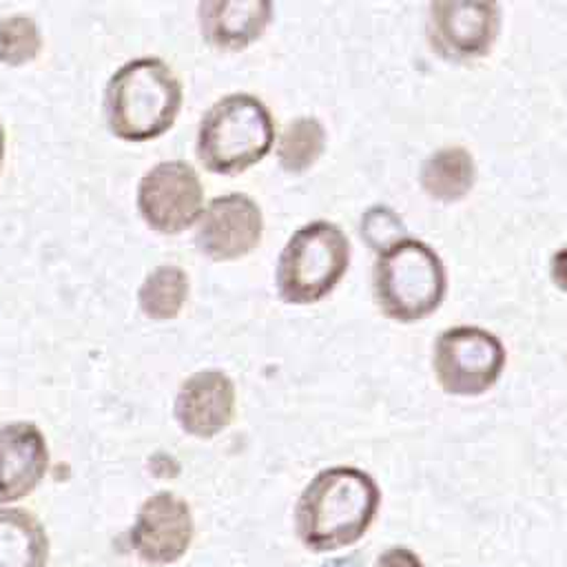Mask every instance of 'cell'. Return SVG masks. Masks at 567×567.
I'll return each mask as SVG.
<instances>
[{
	"label": "cell",
	"instance_id": "6da1fadb",
	"mask_svg": "<svg viewBox=\"0 0 567 567\" xmlns=\"http://www.w3.org/2000/svg\"><path fill=\"white\" fill-rule=\"evenodd\" d=\"M381 505L377 481L352 465L317 472L295 505V534L312 554H328L359 543Z\"/></svg>",
	"mask_w": 567,
	"mask_h": 567
},
{
	"label": "cell",
	"instance_id": "7a4b0ae2",
	"mask_svg": "<svg viewBox=\"0 0 567 567\" xmlns=\"http://www.w3.org/2000/svg\"><path fill=\"white\" fill-rule=\"evenodd\" d=\"M104 120L124 142L164 135L182 109V82L159 58H133L120 64L104 86Z\"/></svg>",
	"mask_w": 567,
	"mask_h": 567
},
{
	"label": "cell",
	"instance_id": "3957f363",
	"mask_svg": "<svg viewBox=\"0 0 567 567\" xmlns=\"http://www.w3.org/2000/svg\"><path fill=\"white\" fill-rule=\"evenodd\" d=\"M445 290V266L430 244L399 237L377 250L372 295L388 319L399 323L421 321L441 306Z\"/></svg>",
	"mask_w": 567,
	"mask_h": 567
},
{
	"label": "cell",
	"instance_id": "277c9868",
	"mask_svg": "<svg viewBox=\"0 0 567 567\" xmlns=\"http://www.w3.org/2000/svg\"><path fill=\"white\" fill-rule=\"evenodd\" d=\"M275 144L268 106L252 93H228L199 120L195 151L199 164L217 175L241 173L261 162Z\"/></svg>",
	"mask_w": 567,
	"mask_h": 567
},
{
	"label": "cell",
	"instance_id": "5b68a950",
	"mask_svg": "<svg viewBox=\"0 0 567 567\" xmlns=\"http://www.w3.org/2000/svg\"><path fill=\"white\" fill-rule=\"evenodd\" d=\"M350 266V241L328 219L299 226L284 244L277 268V295L290 306H308L328 297Z\"/></svg>",
	"mask_w": 567,
	"mask_h": 567
},
{
	"label": "cell",
	"instance_id": "8992f818",
	"mask_svg": "<svg viewBox=\"0 0 567 567\" xmlns=\"http://www.w3.org/2000/svg\"><path fill=\"white\" fill-rule=\"evenodd\" d=\"M507 354L501 339L478 326L445 328L432 350V368L443 392L481 396L498 379Z\"/></svg>",
	"mask_w": 567,
	"mask_h": 567
},
{
	"label": "cell",
	"instance_id": "52a82bcc",
	"mask_svg": "<svg viewBox=\"0 0 567 567\" xmlns=\"http://www.w3.org/2000/svg\"><path fill=\"white\" fill-rule=\"evenodd\" d=\"M135 204L148 228L159 235H179L197 224L204 210V186L188 162L166 159L142 175Z\"/></svg>",
	"mask_w": 567,
	"mask_h": 567
},
{
	"label": "cell",
	"instance_id": "ba28073f",
	"mask_svg": "<svg viewBox=\"0 0 567 567\" xmlns=\"http://www.w3.org/2000/svg\"><path fill=\"white\" fill-rule=\"evenodd\" d=\"M501 29V7L481 0H434L427 7L425 35L432 51L454 64L485 58Z\"/></svg>",
	"mask_w": 567,
	"mask_h": 567
},
{
	"label": "cell",
	"instance_id": "9c48e42d",
	"mask_svg": "<svg viewBox=\"0 0 567 567\" xmlns=\"http://www.w3.org/2000/svg\"><path fill=\"white\" fill-rule=\"evenodd\" d=\"M261 235V208L246 193H226L213 197L195 224V246L213 261H233L246 257L259 246Z\"/></svg>",
	"mask_w": 567,
	"mask_h": 567
},
{
	"label": "cell",
	"instance_id": "30bf717a",
	"mask_svg": "<svg viewBox=\"0 0 567 567\" xmlns=\"http://www.w3.org/2000/svg\"><path fill=\"white\" fill-rule=\"evenodd\" d=\"M193 532L188 503L173 492H155L135 516L131 547L148 565H173L188 551Z\"/></svg>",
	"mask_w": 567,
	"mask_h": 567
},
{
	"label": "cell",
	"instance_id": "8fae6325",
	"mask_svg": "<svg viewBox=\"0 0 567 567\" xmlns=\"http://www.w3.org/2000/svg\"><path fill=\"white\" fill-rule=\"evenodd\" d=\"M237 392L233 379L217 368L197 370L186 377L175 394L173 416L177 425L197 439H213L235 416Z\"/></svg>",
	"mask_w": 567,
	"mask_h": 567
},
{
	"label": "cell",
	"instance_id": "7c38bea8",
	"mask_svg": "<svg viewBox=\"0 0 567 567\" xmlns=\"http://www.w3.org/2000/svg\"><path fill=\"white\" fill-rule=\"evenodd\" d=\"M49 447L42 430L31 421L0 425V503L29 496L44 478Z\"/></svg>",
	"mask_w": 567,
	"mask_h": 567
},
{
	"label": "cell",
	"instance_id": "4fadbf2b",
	"mask_svg": "<svg viewBox=\"0 0 567 567\" xmlns=\"http://www.w3.org/2000/svg\"><path fill=\"white\" fill-rule=\"evenodd\" d=\"M268 0H204L197 7L202 38L226 51H239L261 38L272 20Z\"/></svg>",
	"mask_w": 567,
	"mask_h": 567
},
{
	"label": "cell",
	"instance_id": "5bb4252c",
	"mask_svg": "<svg viewBox=\"0 0 567 567\" xmlns=\"http://www.w3.org/2000/svg\"><path fill=\"white\" fill-rule=\"evenodd\" d=\"M44 525L22 507H0V567H47Z\"/></svg>",
	"mask_w": 567,
	"mask_h": 567
},
{
	"label": "cell",
	"instance_id": "9a60e30c",
	"mask_svg": "<svg viewBox=\"0 0 567 567\" xmlns=\"http://www.w3.org/2000/svg\"><path fill=\"white\" fill-rule=\"evenodd\" d=\"M419 182L432 199L445 204L458 202L476 182L474 157L463 146H443L425 157L419 171Z\"/></svg>",
	"mask_w": 567,
	"mask_h": 567
},
{
	"label": "cell",
	"instance_id": "2e32d148",
	"mask_svg": "<svg viewBox=\"0 0 567 567\" xmlns=\"http://www.w3.org/2000/svg\"><path fill=\"white\" fill-rule=\"evenodd\" d=\"M188 299V275L175 264L155 266L137 290L140 310L153 321L177 317Z\"/></svg>",
	"mask_w": 567,
	"mask_h": 567
},
{
	"label": "cell",
	"instance_id": "e0dca14e",
	"mask_svg": "<svg viewBox=\"0 0 567 567\" xmlns=\"http://www.w3.org/2000/svg\"><path fill=\"white\" fill-rule=\"evenodd\" d=\"M326 148V131L317 117L301 115L286 124L277 142V159L288 173L308 171Z\"/></svg>",
	"mask_w": 567,
	"mask_h": 567
},
{
	"label": "cell",
	"instance_id": "ac0fdd59",
	"mask_svg": "<svg viewBox=\"0 0 567 567\" xmlns=\"http://www.w3.org/2000/svg\"><path fill=\"white\" fill-rule=\"evenodd\" d=\"M42 49V31L35 20L24 13H13L0 20V62L24 64L38 58Z\"/></svg>",
	"mask_w": 567,
	"mask_h": 567
},
{
	"label": "cell",
	"instance_id": "d6986e66",
	"mask_svg": "<svg viewBox=\"0 0 567 567\" xmlns=\"http://www.w3.org/2000/svg\"><path fill=\"white\" fill-rule=\"evenodd\" d=\"M374 567H423V563L410 547L392 545L377 556Z\"/></svg>",
	"mask_w": 567,
	"mask_h": 567
},
{
	"label": "cell",
	"instance_id": "ffe728a7",
	"mask_svg": "<svg viewBox=\"0 0 567 567\" xmlns=\"http://www.w3.org/2000/svg\"><path fill=\"white\" fill-rule=\"evenodd\" d=\"M549 277L556 284V288L567 292V246L556 250L549 259Z\"/></svg>",
	"mask_w": 567,
	"mask_h": 567
},
{
	"label": "cell",
	"instance_id": "44dd1931",
	"mask_svg": "<svg viewBox=\"0 0 567 567\" xmlns=\"http://www.w3.org/2000/svg\"><path fill=\"white\" fill-rule=\"evenodd\" d=\"M2 162H4V128L0 124V168H2Z\"/></svg>",
	"mask_w": 567,
	"mask_h": 567
}]
</instances>
